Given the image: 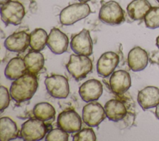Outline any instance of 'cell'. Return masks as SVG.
Returning <instances> with one entry per match:
<instances>
[{
    "mask_svg": "<svg viewBox=\"0 0 159 141\" xmlns=\"http://www.w3.org/2000/svg\"><path fill=\"white\" fill-rule=\"evenodd\" d=\"M55 113L54 107L47 102H39L34 106L33 109V114L35 117L43 122L53 119Z\"/></svg>",
    "mask_w": 159,
    "mask_h": 141,
    "instance_id": "cell-23",
    "label": "cell"
},
{
    "mask_svg": "<svg viewBox=\"0 0 159 141\" xmlns=\"http://www.w3.org/2000/svg\"><path fill=\"white\" fill-rule=\"evenodd\" d=\"M157 1L159 2V0H157Z\"/></svg>",
    "mask_w": 159,
    "mask_h": 141,
    "instance_id": "cell-34",
    "label": "cell"
},
{
    "mask_svg": "<svg viewBox=\"0 0 159 141\" xmlns=\"http://www.w3.org/2000/svg\"><path fill=\"white\" fill-rule=\"evenodd\" d=\"M80 2H84V3H86L87 2L91 1V0H78Z\"/></svg>",
    "mask_w": 159,
    "mask_h": 141,
    "instance_id": "cell-33",
    "label": "cell"
},
{
    "mask_svg": "<svg viewBox=\"0 0 159 141\" xmlns=\"http://www.w3.org/2000/svg\"><path fill=\"white\" fill-rule=\"evenodd\" d=\"M10 93L7 89L2 85L0 87V111L2 112L9 105L10 102Z\"/></svg>",
    "mask_w": 159,
    "mask_h": 141,
    "instance_id": "cell-28",
    "label": "cell"
},
{
    "mask_svg": "<svg viewBox=\"0 0 159 141\" xmlns=\"http://www.w3.org/2000/svg\"><path fill=\"white\" fill-rule=\"evenodd\" d=\"M102 83L98 80L91 79L80 86L78 93L83 101L89 102L97 101L102 95Z\"/></svg>",
    "mask_w": 159,
    "mask_h": 141,
    "instance_id": "cell-13",
    "label": "cell"
},
{
    "mask_svg": "<svg viewBox=\"0 0 159 141\" xmlns=\"http://www.w3.org/2000/svg\"><path fill=\"white\" fill-rule=\"evenodd\" d=\"M27 72L24 59L20 57H14L7 63L4 75L8 80H15Z\"/></svg>",
    "mask_w": 159,
    "mask_h": 141,
    "instance_id": "cell-20",
    "label": "cell"
},
{
    "mask_svg": "<svg viewBox=\"0 0 159 141\" xmlns=\"http://www.w3.org/2000/svg\"><path fill=\"white\" fill-rule=\"evenodd\" d=\"M68 134L60 128L53 129L50 130L45 136L46 141H67L68 140Z\"/></svg>",
    "mask_w": 159,
    "mask_h": 141,
    "instance_id": "cell-27",
    "label": "cell"
},
{
    "mask_svg": "<svg viewBox=\"0 0 159 141\" xmlns=\"http://www.w3.org/2000/svg\"><path fill=\"white\" fill-rule=\"evenodd\" d=\"M109 85L112 92L117 95H122L131 86L130 74L122 70L113 72L110 77Z\"/></svg>",
    "mask_w": 159,
    "mask_h": 141,
    "instance_id": "cell-14",
    "label": "cell"
},
{
    "mask_svg": "<svg viewBox=\"0 0 159 141\" xmlns=\"http://www.w3.org/2000/svg\"><path fill=\"white\" fill-rule=\"evenodd\" d=\"M30 35L24 31L14 32L8 36L4 42V47L12 52H23L29 46Z\"/></svg>",
    "mask_w": 159,
    "mask_h": 141,
    "instance_id": "cell-15",
    "label": "cell"
},
{
    "mask_svg": "<svg viewBox=\"0 0 159 141\" xmlns=\"http://www.w3.org/2000/svg\"><path fill=\"white\" fill-rule=\"evenodd\" d=\"M48 35L47 32L41 28L34 29L30 34V47L35 51L40 52L47 45Z\"/></svg>",
    "mask_w": 159,
    "mask_h": 141,
    "instance_id": "cell-24",
    "label": "cell"
},
{
    "mask_svg": "<svg viewBox=\"0 0 159 141\" xmlns=\"http://www.w3.org/2000/svg\"><path fill=\"white\" fill-rule=\"evenodd\" d=\"M70 47L76 55L90 56L93 53V41L88 30L83 29L71 40Z\"/></svg>",
    "mask_w": 159,
    "mask_h": 141,
    "instance_id": "cell-9",
    "label": "cell"
},
{
    "mask_svg": "<svg viewBox=\"0 0 159 141\" xmlns=\"http://www.w3.org/2000/svg\"><path fill=\"white\" fill-rule=\"evenodd\" d=\"M66 68L76 80L80 81L91 71L93 63L88 56L71 54L66 65Z\"/></svg>",
    "mask_w": 159,
    "mask_h": 141,
    "instance_id": "cell-3",
    "label": "cell"
},
{
    "mask_svg": "<svg viewBox=\"0 0 159 141\" xmlns=\"http://www.w3.org/2000/svg\"><path fill=\"white\" fill-rule=\"evenodd\" d=\"M106 117V115L104 108L98 102H89L83 108V121L89 127H94L98 126Z\"/></svg>",
    "mask_w": 159,
    "mask_h": 141,
    "instance_id": "cell-8",
    "label": "cell"
},
{
    "mask_svg": "<svg viewBox=\"0 0 159 141\" xmlns=\"http://www.w3.org/2000/svg\"><path fill=\"white\" fill-rule=\"evenodd\" d=\"M145 26L150 29L159 28V7H152L144 17Z\"/></svg>",
    "mask_w": 159,
    "mask_h": 141,
    "instance_id": "cell-25",
    "label": "cell"
},
{
    "mask_svg": "<svg viewBox=\"0 0 159 141\" xmlns=\"http://www.w3.org/2000/svg\"><path fill=\"white\" fill-rule=\"evenodd\" d=\"M38 88V82L35 75L25 73L12 83L9 93L11 98L17 102L30 100Z\"/></svg>",
    "mask_w": 159,
    "mask_h": 141,
    "instance_id": "cell-1",
    "label": "cell"
},
{
    "mask_svg": "<svg viewBox=\"0 0 159 141\" xmlns=\"http://www.w3.org/2000/svg\"><path fill=\"white\" fill-rule=\"evenodd\" d=\"M150 60L151 63L159 65V52L154 51L153 53H152V54L150 55Z\"/></svg>",
    "mask_w": 159,
    "mask_h": 141,
    "instance_id": "cell-29",
    "label": "cell"
},
{
    "mask_svg": "<svg viewBox=\"0 0 159 141\" xmlns=\"http://www.w3.org/2000/svg\"><path fill=\"white\" fill-rule=\"evenodd\" d=\"M9 1L10 0H0V4H1V5H2V4L7 2Z\"/></svg>",
    "mask_w": 159,
    "mask_h": 141,
    "instance_id": "cell-32",
    "label": "cell"
},
{
    "mask_svg": "<svg viewBox=\"0 0 159 141\" xmlns=\"http://www.w3.org/2000/svg\"><path fill=\"white\" fill-rule=\"evenodd\" d=\"M18 135V129L14 121L9 117H2L0 119V139L9 141L16 139Z\"/></svg>",
    "mask_w": 159,
    "mask_h": 141,
    "instance_id": "cell-22",
    "label": "cell"
},
{
    "mask_svg": "<svg viewBox=\"0 0 159 141\" xmlns=\"http://www.w3.org/2000/svg\"><path fill=\"white\" fill-rule=\"evenodd\" d=\"M90 13L91 9L87 3H74L61 10L59 15V19L62 25H71L86 17Z\"/></svg>",
    "mask_w": 159,
    "mask_h": 141,
    "instance_id": "cell-2",
    "label": "cell"
},
{
    "mask_svg": "<svg viewBox=\"0 0 159 141\" xmlns=\"http://www.w3.org/2000/svg\"><path fill=\"white\" fill-rule=\"evenodd\" d=\"M57 125L68 133H76L81 130V119L74 110L65 111L58 114Z\"/></svg>",
    "mask_w": 159,
    "mask_h": 141,
    "instance_id": "cell-10",
    "label": "cell"
},
{
    "mask_svg": "<svg viewBox=\"0 0 159 141\" xmlns=\"http://www.w3.org/2000/svg\"><path fill=\"white\" fill-rule=\"evenodd\" d=\"M119 63V55L113 52H106L102 53L96 64V70L98 75L107 78L112 75Z\"/></svg>",
    "mask_w": 159,
    "mask_h": 141,
    "instance_id": "cell-11",
    "label": "cell"
},
{
    "mask_svg": "<svg viewBox=\"0 0 159 141\" xmlns=\"http://www.w3.org/2000/svg\"><path fill=\"white\" fill-rule=\"evenodd\" d=\"M156 45L158 47V48L159 49V35L156 39Z\"/></svg>",
    "mask_w": 159,
    "mask_h": 141,
    "instance_id": "cell-31",
    "label": "cell"
},
{
    "mask_svg": "<svg viewBox=\"0 0 159 141\" xmlns=\"http://www.w3.org/2000/svg\"><path fill=\"white\" fill-rule=\"evenodd\" d=\"M137 102L144 111L156 107L159 104V88L153 86L144 88L138 93Z\"/></svg>",
    "mask_w": 159,
    "mask_h": 141,
    "instance_id": "cell-16",
    "label": "cell"
},
{
    "mask_svg": "<svg viewBox=\"0 0 159 141\" xmlns=\"http://www.w3.org/2000/svg\"><path fill=\"white\" fill-rule=\"evenodd\" d=\"M151 7L148 0H133L128 4L127 12L132 20H140L144 19Z\"/></svg>",
    "mask_w": 159,
    "mask_h": 141,
    "instance_id": "cell-19",
    "label": "cell"
},
{
    "mask_svg": "<svg viewBox=\"0 0 159 141\" xmlns=\"http://www.w3.org/2000/svg\"><path fill=\"white\" fill-rule=\"evenodd\" d=\"M99 19L107 25H119L124 20V12L118 2L109 1L101 6L99 12Z\"/></svg>",
    "mask_w": 159,
    "mask_h": 141,
    "instance_id": "cell-4",
    "label": "cell"
},
{
    "mask_svg": "<svg viewBox=\"0 0 159 141\" xmlns=\"http://www.w3.org/2000/svg\"><path fill=\"white\" fill-rule=\"evenodd\" d=\"M25 14L24 6L19 1H9L1 5V20L6 24L17 25L20 24Z\"/></svg>",
    "mask_w": 159,
    "mask_h": 141,
    "instance_id": "cell-6",
    "label": "cell"
},
{
    "mask_svg": "<svg viewBox=\"0 0 159 141\" xmlns=\"http://www.w3.org/2000/svg\"><path fill=\"white\" fill-rule=\"evenodd\" d=\"M155 116H156V117L159 120V104L156 106Z\"/></svg>",
    "mask_w": 159,
    "mask_h": 141,
    "instance_id": "cell-30",
    "label": "cell"
},
{
    "mask_svg": "<svg viewBox=\"0 0 159 141\" xmlns=\"http://www.w3.org/2000/svg\"><path fill=\"white\" fill-rule=\"evenodd\" d=\"M23 59L27 72L31 74H37L44 66L43 55L39 51L33 50L29 52Z\"/></svg>",
    "mask_w": 159,
    "mask_h": 141,
    "instance_id": "cell-21",
    "label": "cell"
},
{
    "mask_svg": "<svg viewBox=\"0 0 159 141\" xmlns=\"http://www.w3.org/2000/svg\"><path fill=\"white\" fill-rule=\"evenodd\" d=\"M96 137L94 130L91 128H84L78 132L73 137V141H94Z\"/></svg>",
    "mask_w": 159,
    "mask_h": 141,
    "instance_id": "cell-26",
    "label": "cell"
},
{
    "mask_svg": "<svg viewBox=\"0 0 159 141\" xmlns=\"http://www.w3.org/2000/svg\"><path fill=\"white\" fill-rule=\"evenodd\" d=\"M148 61L147 52L140 47H135L128 53L127 63L133 71H140L144 70Z\"/></svg>",
    "mask_w": 159,
    "mask_h": 141,
    "instance_id": "cell-17",
    "label": "cell"
},
{
    "mask_svg": "<svg viewBox=\"0 0 159 141\" xmlns=\"http://www.w3.org/2000/svg\"><path fill=\"white\" fill-rule=\"evenodd\" d=\"M106 117L111 121L118 122L123 119L127 114L124 104L117 99H110L104 105Z\"/></svg>",
    "mask_w": 159,
    "mask_h": 141,
    "instance_id": "cell-18",
    "label": "cell"
},
{
    "mask_svg": "<svg viewBox=\"0 0 159 141\" xmlns=\"http://www.w3.org/2000/svg\"><path fill=\"white\" fill-rule=\"evenodd\" d=\"M47 133V127L44 122L37 118L30 119L21 125L20 137L25 141L40 140Z\"/></svg>",
    "mask_w": 159,
    "mask_h": 141,
    "instance_id": "cell-5",
    "label": "cell"
},
{
    "mask_svg": "<svg viewBox=\"0 0 159 141\" xmlns=\"http://www.w3.org/2000/svg\"><path fill=\"white\" fill-rule=\"evenodd\" d=\"M69 40L67 35L57 28H52L48 35L47 45L56 55L65 53L68 48Z\"/></svg>",
    "mask_w": 159,
    "mask_h": 141,
    "instance_id": "cell-12",
    "label": "cell"
},
{
    "mask_svg": "<svg viewBox=\"0 0 159 141\" xmlns=\"http://www.w3.org/2000/svg\"><path fill=\"white\" fill-rule=\"evenodd\" d=\"M44 83L48 93L54 98L65 99L70 93L69 84L64 76L52 75L45 78Z\"/></svg>",
    "mask_w": 159,
    "mask_h": 141,
    "instance_id": "cell-7",
    "label": "cell"
}]
</instances>
